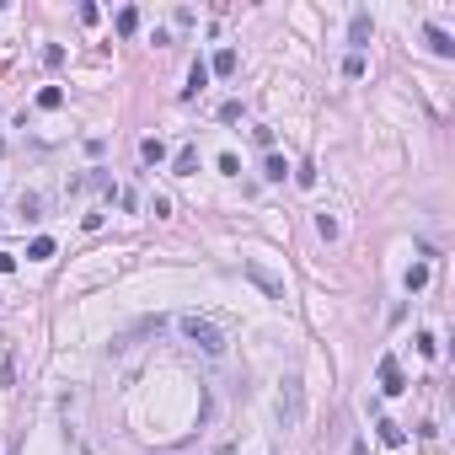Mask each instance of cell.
Returning <instances> with one entry per match:
<instances>
[{
    "mask_svg": "<svg viewBox=\"0 0 455 455\" xmlns=\"http://www.w3.org/2000/svg\"><path fill=\"white\" fill-rule=\"evenodd\" d=\"M177 332H183L198 353H209V359H225V349H230L225 332L214 327V322H204V316H193V310H187V316H177Z\"/></svg>",
    "mask_w": 455,
    "mask_h": 455,
    "instance_id": "1",
    "label": "cell"
},
{
    "mask_svg": "<svg viewBox=\"0 0 455 455\" xmlns=\"http://www.w3.org/2000/svg\"><path fill=\"white\" fill-rule=\"evenodd\" d=\"M140 156H145V166H161V161H166V145L150 134V140H140Z\"/></svg>",
    "mask_w": 455,
    "mask_h": 455,
    "instance_id": "11",
    "label": "cell"
},
{
    "mask_svg": "<svg viewBox=\"0 0 455 455\" xmlns=\"http://www.w3.org/2000/svg\"><path fill=\"white\" fill-rule=\"evenodd\" d=\"M370 32H375V21L364 17V11H353V21H349V38H353V54H364V43H370Z\"/></svg>",
    "mask_w": 455,
    "mask_h": 455,
    "instance_id": "6",
    "label": "cell"
},
{
    "mask_svg": "<svg viewBox=\"0 0 455 455\" xmlns=\"http://www.w3.org/2000/svg\"><path fill=\"white\" fill-rule=\"evenodd\" d=\"M171 171H177V177H193V171H198V150L183 145V150H177V161H171Z\"/></svg>",
    "mask_w": 455,
    "mask_h": 455,
    "instance_id": "9",
    "label": "cell"
},
{
    "mask_svg": "<svg viewBox=\"0 0 455 455\" xmlns=\"http://www.w3.org/2000/svg\"><path fill=\"white\" fill-rule=\"evenodd\" d=\"M263 177H268V183H284V177H290V161H284V156H268V161H263Z\"/></svg>",
    "mask_w": 455,
    "mask_h": 455,
    "instance_id": "12",
    "label": "cell"
},
{
    "mask_svg": "<svg viewBox=\"0 0 455 455\" xmlns=\"http://www.w3.org/2000/svg\"><path fill=\"white\" fill-rule=\"evenodd\" d=\"M300 418H306V386H300V375H284V391H279V423H284V429H300Z\"/></svg>",
    "mask_w": 455,
    "mask_h": 455,
    "instance_id": "2",
    "label": "cell"
},
{
    "mask_svg": "<svg viewBox=\"0 0 455 455\" xmlns=\"http://www.w3.org/2000/svg\"><path fill=\"white\" fill-rule=\"evenodd\" d=\"M134 27H140V11H134V6H124V11H118V32H124V38H129Z\"/></svg>",
    "mask_w": 455,
    "mask_h": 455,
    "instance_id": "17",
    "label": "cell"
},
{
    "mask_svg": "<svg viewBox=\"0 0 455 455\" xmlns=\"http://www.w3.org/2000/svg\"><path fill=\"white\" fill-rule=\"evenodd\" d=\"M27 257H32V263H43V257H54V236H38V241L27 247Z\"/></svg>",
    "mask_w": 455,
    "mask_h": 455,
    "instance_id": "16",
    "label": "cell"
},
{
    "mask_svg": "<svg viewBox=\"0 0 455 455\" xmlns=\"http://www.w3.org/2000/svg\"><path fill=\"white\" fill-rule=\"evenodd\" d=\"M375 434H380V445H391V450H402V445H407L402 423H391V418H380V423H375Z\"/></svg>",
    "mask_w": 455,
    "mask_h": 455,
    "instance_id": "7",
    "label": "cell"
},
{
    "mask_svg": "<svg viewBox=\"0 0 455 455\" xmlns=\"http://www.w3.org/2000/svg\"><path fill=\"white\" fill-rule=\"evenodd\" d=\"M236 48H220V54H214V59H209V75H236Z\"/></svg>",
    "mask_w": 455,
    "mask_h": 455,
    "instance_id": "8",
    "label": "cell"
},
{
    "mask_svg": "<svg viewBox=\"0 0 455 455\" xmlns=\"http://www.w3.org/2000/svg\"><path fill=\"white\" fill-rule=\"evenodd\" d=\"M423 43L434 48L439 59H455V38H450V32H445V27H423Z\"/></svg>",
    "mask_w": 455,
    "mask_h": 455,
    "instance_id": "5",
    "label": "cell"
},
{
    "mask_svg": "<svg viewBox=\"0 0 455 455\" xmlns=\"http://www.w3.org/2000/svg\"><path fill=\"white\" fill-rule=\"evenodd\" d=\"M343 75H349V81H359V75H364V54H349V59H343Z\"/></svg>",
    "mask_w": 455,
    "mask_h": 455,
    "instance_id": "18",
    "label": "cell"
},
{
    "mask_svg": "<svg viewBox=\"0 0 455 455\" xmlns=\"http://www.w3.org/2000/svg\"><path fill=\"white\" fill-rule=\"evenodd\" d=\"M380 391H386V396H402V391H407V375H402V364H396L391 353L380 359Z\"/></svg>",
    "mask_w": 455,
    "mask_h": 455,
    "instance_id": "3",
    "label": "cell"
},
{
    "mask_svg": "<svg viewBox=\"0 0 455 455\" xmlns=\"http://www.w3.org/2000/svg\"><path fill=\"white\" fill-rule=\"evenodd\" d=\"M402 284H407V290H423V284H429V263H413V268H407V279H402Z\"/></svg>",
    "mask_w": 455,
    "mask_h": 455,
    "instance_id": "14",
    "label": "cell"
},
{
    "mask_svg": "<svg viewBox=\"0 0 455 455\" xmlns=\"http://www.w3.org/2000/svg\"><path fill=\"white\" fill-rule=\"evenodd\" d=\"M337 220H332V214H316V236H322V241H337Z\"/></svg>",
    "mask_w": 455,
    "mask_h": 455,
    "instance_id": "15",
    "label": "cell"
},
{
    "mask_svg": "<svg viewBox=\"0 0 455 455\" xmlns=\"http://www.w3.org/2000/svg\"><path fill=\"white\" fill-rule=\"evenodd\" d=\"M17 268V257H11V252H0V273H11Z\"/></svg>",
    "mask_w": 455,
    "mask_h": 455,
    "instance_id": "19",
    "label": "cell"
},
{
    "mask_svg": "<svg viewBox=\"0 0 455 455\" xmlns=\"http://www.w3.org/2000/svg\"><path fill=\"white\" fill-rule=\"evenodd\" d=\"M204 86H209V64H198V59H193V70H187V91H183V97H198Z\"/></svg>",
    "mask_w": 455,
    "mask_h": 455,
    "instance_id": "10",
    "label": "cell"
},
{
    "mask_svg": "<svg viewBox=\"0 0 455 455\" xmlns=\"http://www.w3.org/2000/svg\"><path fill=\"white\" fill-rule=\"evenodd\" d=\"M38 107H43V113L64 107V91H59V86H43V91H38Z\"/></svg>",
    "mask_w": 455,
    "mask_h": 455,
    "instance_id": "13",
    "label": "cell"
},
{
    "mask_svg": "<svg viewBox=\"0 0 455 455\" xmlns=\"http://www.w3.org/2000/svg\"><path fill=\"white\" fill-rule=\"evenodd\" d=\"M247 279H252V284H257L263 295H268V300H284V279H273L263 263H247Z\"/></svg>",
    "mask_w": 455,
    "mask_h": 455,
    "instance_id": "4",
    "label": "cell"
}]
</instances>
